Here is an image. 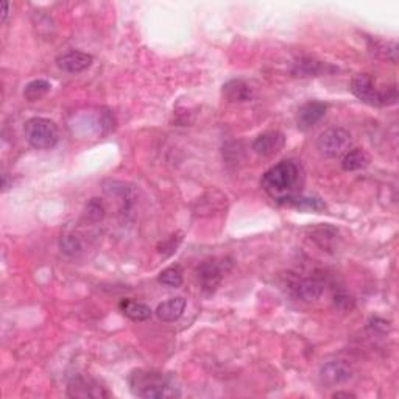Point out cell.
Returning <instances> with one entry per match:
<instances>
[{"label":"cell","mask_w":399,"mask_h":399,"mask_svg":"<svg viewBox=\"0 0 399 399\" xmlns=\"http://www.w3.org/2000/svg\"><path fill=\"white\" fill-rule=\"evenodd\" d=\"M50 87L52 84L47 82V80H33V82H30L26 89H23V97H26L28 102H36V100H41L45 94L50 92Z\"/></svg>","instance_id":"obj_21"},{"label":"cell","mask_w":399,"mask_h":399,"mask_svg":"<svg viewBox=\"0 0 399 399\" xmlns=\"http://www.w3.org/2000/svg\"><path fill=\"white\" fill-rule=\"evenodd\" d=\"M129 384L134 396L143 399H169L180 398V388L170 376L153 370H134Z\"/></svg>","instance_id":"obj_2"},{"label":"cell","mask_w":399,"mask_h":399,"mask_svg":"<svg viewBox=\"0 0 399 399\" xmlns=\"http://www.w3.org/2000/svg\"><path fill=\"white\" fill-rule=\"evenodd\" d=\"M370 164V156L362 148H351L341 159V167L346 172L362 170Z\"/></svg>","instance_id":"obj_19"},{"label":"cell","mask_w":399,"mask_h":399,"mask_svg":"<svg viewBox=\"0 0 399 399\" xmlns=\"http://www.w3.org/2000/svg\"><path fill=\"white\" fill-rule=\"evenodd\" d=\"M332 398H356V395L349 393V392H337L332 395Z\"/></svg>","instance_id":"obj_28"},{"label":"cell","mask_w":399,"mask_h":399,"mask_svg":"<svg viewBox=\"0 0 399 399\" xmlns=\"http://www.w3.org/2000/svg\"><path fill=\"white\" fill-rule=\"evenodd\" d=\"M185 309H186V300L177 297L161 302V305L156 307L155 314L161 322L172 323L180 320L182 314H185Z\"/></svg>","instance_id":"obj_16"},{"label":"cell","mask_w":399,"mask_h":399,"mask_svg":"<svg viewBox=\"0 0 399 399\" xmlns=\"http://www.w3.org/2000/svg\"><path fill=\"white\" fill-rule=\"evenodd\" d=\"M289 290L297 300L305 302L317 301L323 293V283L317 278L293 276L289 281Z\"/></svg>","instance_id":"obj_9"},{"label":"cell","mask_w":399,"mask_h":399,"mask_svg":"<svg viewBox=\"0 0 399 399\" xmlns=\"http://www.w3.org/2000/svg\"><path fill=\"white\" fill-rule=\"evenodd\" d=\"M222 94L231 103H244L250 102L254 97V89L248 82L242 78L229 80L222 87Z\"/></svg>","instance_id":"obj_14"},{"label":"cell","mask_w":399,"mask_h":399,"mask_svg":"<svg viewBox=\"0 0 399 399\" xmlns=\"http://www.w3.org/2000/svg\"><path fill=\"white\" fill-rule=\"evenodd\" d=\"M284 206L297 207V209H300V211H314V212H320V211L326 209V204L322 202V198L305 197L302 194L289 198L284 203Z\"/></svg>","instance_id":"obj_20"},{"label":"cell","mask_w":399,"mask_h":399,"mask_svg":"<svg viewBox=\"0 0 399 399\" xmlns=\"http://www.w3.org/2000/svg\"><path fill=\"white\" fill-rule=\"evenodd\" d=\"M285 146V136L281 131H267L258 136L253 142V151L262 158L278 155Z\"/></svg>","instance_id":"obj_11"},{"label":"cell","mask_w":399,"mask_h":399,"mask_svg":"<svg viewBox=\"0 0 399 399\" xmlns=\"http://www.w3.org/2000/svg\"><path fill=\"white\" fill-rule=\"evenodd\" d=\"M23 134L30 146L36 150H50L60 141L58 125L45 117L28 119L23 126Z\"/></svg>","instance_id":"obj_4"},{"label":"cell","mask_w":399,"mask_h":399,"mask_svg":"<svg viewBox=\"0 0 399 399\" xmlns=\"http://www.w3.org/2000/svg\"><path fill=\"white\" fill-rule=\"evenodd\" d=\"M103 215H105V206H103L99 198H92L86 206L83 219L89 223H97L103 219Z\"/></svg>","instance_id":"obj_23"},{"label":"cell","mask_w":399,"mask_h":399,"mask_svg":"<svg viewBox=\"0 0 399 399\" xmlns=\"http://www.w3.org/2000/svg\"><path fill=\"white\" fill-rule=\"evenodd\" d=\"M119 307H121V312L133 322H147L151 314H153V310H151L147 305L133 300H122Z\"/></svg>","instance_id":"obj_18"},{"label":"cell","mask_w":399,"mask_h":399,"mask_svg":"<svg viewBox=\"0 0 399 399\" xmlns=\"http://www.w3.org/2000/svg\"><path fill=\"white\" fill-rule=\"evenodd\" d=\"M94 62V57L86 52L80 50H70L60 55L57 58V66L62 72H67V74H80L86 69H89Z\"/></svg>","instance_id":"obj_13"},{"label":"cell","mask_w":399,"mask_h":399,"mask_svg":"<svg viewBox=\"0 0 399 399\" xmlns=\"http://www.w3.org/2000/svg\"><path fill=\"white\" fill-rule=\"evenodd\" d=\"M223 275H225V266H223L222 262L215 259L202 262V266L197 268L200 290L204 295H212L219 289Z\"/></svg>","instance_id":"obj_8"},{"label":"cell","mask_w":399,"mask_h":399,"mask_svg":"<svg viewBox=\"0 0 399 399\" xmlns=\"http://www.w3.org/2000/svg\"><path fill=\"white\" fill-rule=\"evenodd\" d=\"M177 236H178V234H177ZM177 236L173 234V236H170L169 241H167V242H163V245L159 246V248H163V250H159V251L164 253L165 250H169V254H170V253H173V250L177 248V246H178V245H180V242H181V241H177V242H175V237H177Z\"/></svg>","instance_id":"obj_26"},{"label":"cell","mask_w":399,"mask_h":399,"mask_svg":"<svg viewBox=\"0 0 399 399\" xmlns=\"http://www.w3.org/2000/svg\"><path fill=\"white\" fill-rule=\"evenodd\" d=\"M351 134L343 129L324 130L317 139V148L324 158H343L351 150Z\"/></svg>","instance_id":"obj_5"},{"label":"cell","mask_w":399,"mask_h":399,"mask_svg":"<svg viewBox=\"0 0 399 399\" xmlns=\"http://www.w3.org/2000/svg\"><path fill=\"white\" fill-rule=\"evenodd\" d=\"M368 49L379 60H386L396 65L398 62V44L396 41H386V39L368 38Z\"/></svg>","instance_id":"obj_17"},{"label":"cell","mask_w":399,"mask_h":399,"mask_svg":"<svg viewBox=\"0 0 399 399\" xmlns=\"http://www.w3.org/2000/svg\"><path fill=\"white\" fill-rule=\"evenodd\" d=\"M337 69L328 65V62L318 61L314 58H301L293 65L292 74L300 78H309V77H322L324 74H331V72Z\"/></svg>","instance_id":"obj_15"},{"label":"cell","mask_w":399,"mask_h":399,"mask_svg":"<svg viewBox=\"0 0 399 399\" xmlns=\"http://www.w3.org/2000/svg\"><path fill=\"white\" fill-rule=\"evenodd\" d=\"M335 306H339L340 309H353L354 301L348 295H335Z\"/></svg>","instance_id":"obj_25"},{"label":"cell","mask_w":399,"mask_h":399,"mask_svg":"<svg viewBox=\"0 0 399 399\" xmlns=\"http://www.w3.org/2000/svg\"><path fill=\"white\" fill-rule=\"evenodd\" d=\"M8 10H10V4L5 2V4H4V8H2V23L6 22L8 14H10V13H8Z\"/></svg>","instance_id":"obj_27"},{"label":"cell","mask_w":399,"mask_h":399,"mask_svg":"<svg viewBox=\"0 0 399 399\" xmlns=\"http://www.w3.org/2000/svg\"><path fill=\"white\" fill-rule=\"evenodd\" d=\"M159 283L167 287H180L182 284V270L180 266L167 267L159 273Z\"/></svg>","instance_id":"obj_22"},{"label":"cell","mask_w":399,"mask_h":399,"mask_svg":"<svg viewBox=\"0 0 399 399\" xmlns=\"http://www.w3.org/2000/svg\"><path fill=\"white\" fill-rule=\"evenodd\" d=\"M356 97L370 106H392L398 102V89L392 84L386 89H378L376 83L368 74H359L353 78L349 86Z\"/></svg>","instance_id":"obj_3"},{"label":"cell","mask_w":399,"mask_h":399,"mask_svg":"<svg viewBox=\"0 0 399 399\" xmlns=\"http://www.w3.org/2000/svg\"><path fill=\"white\" fill-rule=\"evenodd\" d=\"M351 378H353V368L345 361L326 362L320 368V379L328 387L345 384Z\"/></svg>","instance_id":"obj_10"},{"label":"cell","mask_w":399,"mask_h":399,"mask_svg":"<svg viewBox=\"0 0 399 399\" xmlns=\"http://www.w3.org/2000/svg\"><path fill=\"white\" fill-rule=\"evenodd\" d=\"M226 207H228L226 195L217 189H212V190H207V192H204L203 195H200L192 203V206H190V209H192V214L195 217L204 219V217H214V215L225 212Z\"/></svg>","instance_id":"obj_6"},{"label":"cell","mask_w":399,"mask_h":399,"mask_svg":"<svg viewBox=\"0 0 399 399\" xmlns=\"http://www.w3.org/2000/svg\"><path fill=\"white\" fill-rule=\"evenodd\" d=\"M305 185V170L302 165L293 159L275 164L262 175L261 186L276 203L284 204L287 200L300 195Z\"/></svg>","instance_id":"obj_1"},{"label":"cell","mask_w":399,"mask_h":399,"mask_svg":"<svg viewBox=\"0 0 399 399\" xmlns=\"http://www.w3.org/2000/svg\"><path fill=\"white\" fill-rule=\"evenodd\" d=\"M61 251L69 256H75L77 253L82 251V242L75 236H62L61 239Z\"/></svg>","instance_id":"obj_24"},{"label":"cell","mask_w":399,"mask_h":399,"mask_svg":"<svg viewBox=\"0 0 399 399\" xmlns=\"http://www.w3.org/2000/svg\"><path fill=\"white\" fill-rule=\"evenodd\" d=\"M67 396L75 399H103L109 398L106 387H103L97 379L89 376H75L67 386Z\"/></svg>","instance_id":"obj_7"},{"label":"cell","mask_w":399,"mask_h":399,"mask_svg":"<svg viewBox=\"0 0 399 399\" xmlns=\"http://www.w3.org/2000/svg\"><path fill=\"white\" fill-rule=\"evenodd\" d=\"M326 111H328V105L323 102H307L302 105L298 113H297V125L301 131H307L315 126L318 122L324 117Z\"/></svg>","instance_id":"obj_12"}]
</instances>
